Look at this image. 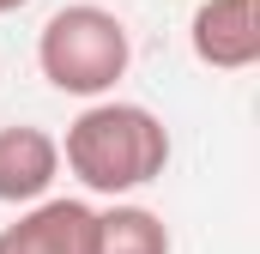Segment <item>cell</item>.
Masks as SVG:
<instances>
[{"label": "cell", "instance_id": "3957f363", "mask_svg": "<svg viewBox=\"0 0 260 254\" xmlns=\"http://www.w3.org/2000/svg\"><path fill=\"white\" fill-rule=\"evenodd\" d=\"M188 43L212 73H248L260 61V0H200Z\"/></svg>", "mask_w": 260, "mask_h": 254}, {"label": "cell", "instance_id": "7a4b0ae2", "mask_svg": "<svg viewBox=\"0 0 260 254\" xmlns=\"http://www.w3.org/2000/svg\"><path fill=\"white\" fill-rule=\"evenodd\" d=\"M37 67L67 97H109L133 67V37L109 6H61L43 37H37Z\"/></svg>", "mask_w": 260, "mask_h": 254}, {"label": "cell", "instance_id": "52a82bcc", "mask_svg": "<svg viewBox=\"0 0 260 254\" xmlns=\"http://www.w3.org/2000/svg\"><path fill=\"white\" fill-rule=\"evenodd\" d=\"M18 6H30V0H0V18H6V12H18Z\"/></svg>", "mask_w": 260, "mask_h": 254}, {"label": "cell", "instance_id": "5b68a950", "mask_svg": "<svg viewBox=\"0 0 260 254\" xmlns=\"http://www.w3.org/2000/svg\"><path fill=\"white\" fill-rule=\"evenodd\" d=\"M61 176V139L49 127L12 121L0 127V206H30Z\"/></svg>", "mask_w": 260, "mask_h": 254}, {"label": "cell", "instance_id": "8992f818", "mask_svg": "<svg viewBox=\"0 0 260 254\" xmlns=\"http://www.w3.org/2000/svg\"><path fill=\"white\" fill-rule=\"evenodd\" d=\"M91 254H170V224L151 206L115 200L109 212H97V242Z\"/></svg>", "mask_w": 260, "mask_h": 254}, {"label": "cell", "instance_id": "6da1fadb", "mask_svg": "<svg viewBox=\"0 0 260 254\" xmlns=\"http://www.w3.org/2000/svg\"><path fill=\"white\" fill-rule=\"evenodd\" d=\"M61 164L85 182L91 194H121L145 188L164 176L170 164V127L157 121L145 103H115V97H91V109H79L67 121Z\"/></svg>", "mask_w": 260, "mask_h": 254}, {"label": "cell", "instance_id": "277c9868", "mask_svg": "<svg viewBox=\"0 0 260 254\" xmlns=\"http://www.w3.org/2000/svg\"><path fill=\"white\" fill-rule=\"evenodd\" d=\"M97 242V212L85 200H30L6 230H0V254H91Z\"/></svg>", "mask_w": 260, "mask_h": 254}]
</instances>
